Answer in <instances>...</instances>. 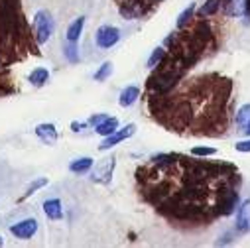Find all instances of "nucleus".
<instances>
[{
	"label": "nucleus",
	"mask_w": 250,
	"mask_h": 248,
	"mask_svg": "<svg viewBox=\"0 0 250 248\" xmlns=\"http://www.w3.org/2000/svg\"><path fill=\"white\" fill-rule=\"evenodd\" d=\"M40 55V43L24 14L22 0H0V63L12 67Z\"/></svg>",
	"instance_id": "obj_4"
},
{
	"label": "nucleus",
	"mask_w": 250,
	"mask_h": 248,
	"mask_svg": "<svg viewBox=\"0 0 250 248\" xmlns=\"http://www.w3.org/2000/svg\"><path fill=\"white\" fill-rule=\"evenodd\" d=\"M34 132H36V136H38L43 144H47V146H53V144L59 140L57 128H55V124H51V122H42V124H38V126L34 128Z\"/></svg>",
	"instance_id": "obj_12"
},
{
	"label": "nucleus",
	"mask_w": 250,
	"mask_h": 248,
	"mask_svg": "<svg viewBox=\"0 0 250 248\" xmlns=\"http://www.w3.org/2000/svg\"><path fill=\"white\" fill-rule=\"evenodd\" d=\"M242 4H244V14L250 16V0H242Z\"/></svg>",
	"instance_id": "obj_33"
},
{
	"label": "nucleus",
	"mask_w": 250,
	"mask_h": 248,
	"mask_svg": "<svg viewBox=\"0 0 250 248\" xmlns=\"http://www.w3.org/2000/svg\"><path fill=\"white\" fill-rule=\"evenodd\" d=\"M32 28H34L36 41H38L40 45H43V43L53 36V30H55V20H53L51 12H49V10H38V12L34 14Z\"/></svg>",
	"instance_id": "obj_6"
},
{
	"label": "nucleus",
	"mask_w": 250,
	"mask_h": 248,
	"mask_svg": "<svg viewBox=\"0 0 250 248\" xmlns=\"http://www.w3.org/2000/svg\"><path fill=\"white\" fill-rule=\"evenodd\" d=\"M16 91H18V85L14 81V75H12V67L0 65V99L10 97Z\"/></svg>",
	"instance_id": "obj_11"
},
{
	"label": "nucleus",
	"mask_w": 250,
	"mask_h": 248,
	"mask_svg": "<svg viewBox=\"0 0 250 248\" xmlns=\"http://www.w3.org/2000/svg\"><path fill=\"white\" fill-rule=\"evenodd\" d=\"M234 120H236L238 126H242V124H244L246 120H250V103H248V104H242V106L236 110Z\"/></svg>",
	"instance_id": "obj_26"
},
{
	"label": "nucleus",
	"mask_w": 250,
	"mask_h": 248,
	"mask_svg": "<svg viewBox=\"0 0 250 248\" xmlns=\"http://www.w3.org/2000/svg\"><path fill=\"white\" fill-rule=\"evenodd\" d=\"M43 213L49 221H59L61 217H63V205H61V201L57 197L53 199H47L43 203Z\"/></svg>",
	"instance_id": "obj_15"
},
{
	"label": "nucleus",
	"mask_w": 250,
	"mask_h": 248,
	"mask_svg": "<svg viewBox=\"0 0 250 248\" xmlns=\"http://www.w3.org/2000/svg\"><path fill=\"white\" fill-rule=\"evenodd\" d=\"M28 81L32 83V87L42 89V87H43V85H47V81H49V71H47L45 67H36V69L30 73Z\"/></svg>",
	"instance_id": "obj_19"
},
{
	"label": "nucleus",
	"mask_w": 250,
	"mask_h": 248,
	"mask_svg": "<svg viewBox=\"0 0 250 248\" xmlns=\"http://www.w3.org/2000/svg\"><path fill=\"white\" fill-rule=\"evenodd\" d=\"M240 130H242V134H244V136H248V138H250V120H246V122L242 124Z\"/></svg>",
	"instance_id": "obj_31"
},
{
	"label": "nucleus",
	"mask_w": 250,
	"mask_h": 248,
	"mask_svg": "<svg viewBox=\"0 0 250 248\" xmlns=\"http://www.w3.org/2000/svg\"><path fill=\"white\" fill-rule=\"evenodd\" d=\"M112 71H114L112 63H110V61H104V63L95 71V81H106L112 75Z\"/></svg>",
	"instance_id": "obj_24"
},
{
	"label": "nucleus",
	"mask_w": 250,
	"mask_h": 248,
	"mask_svg": "<svg viewBox=\"0 0 250 248\" xmlns=\"http://www.w3.org/2000/svg\"><path fill=\"white\" fill-rule=\"evenodd\" d=\"M10 232L20 238V240H30L36 232H38V221L32 217V219H24V221H18L16 225L10 227Z\"/></svg>",
	"instance_id": "obj_10"
},
{
	"label": "nucleus",
	"mask_w": 250,
	"mask_h": 248,
	"mask_svg": "<svg viewBox=\"0 0 250 248\" xmlns=\"http://www.w3.org/2000/svg\"><path fill=\"white\" fill-rule=\"evenodd\" d=\"M232 238H230V232H227L225 236H223V240H217V246H221V244H229Z\"/></svg>",
	"instance_id": "obj_32"
},
{
	"label": "nucleus",
	"mask_w": 250,
	"mask_h": 248,
	"mask_svg": "<svg viewBox=\"0 0 250 248\" xmlns=\"http://www.w3.org/2000/svg\"><path fill=\"white\" fill-rule=\"evenodd\" d=\"M164 55H166V47H164V45L156 47V49L152 51V55L148 57V67H150V69H154V67L160 63V61L164 59Z\"/></svg>",
	"instance_id": "obj_25"
},
{
	"label": "nucleus",
	"mask_w": 250,
	"mask_h": 248,
	"mask_svg": "<svg viewBox=\"0 0 250 248\" xmlns=\"http://www.w3.org/2000/svg\"><path fill=\"white\" fill-rule=\"evenodd\" d=\"M120 40V30L116 26H101L95 34V41L101 49H110Z\"/></svg>",
	"instance_id": "obj_9"
},
{
	"label": "nucleus",
	"mask_w": 250,
	"mask_h": 248,
	"mask_svg": "<svg viewBox=\"0 0 250 248\" xmlns=\"http://www.w3.org/2000/svg\"><path fill=\"white\" fill-rule=\"evenodd\" d=\"M238 234H246L250 232V199L244 201L238 211H236V228H234Z\"/></svg>",
	"instance_id": "obj_13"
},
{
	"label": "nucleus",
	"mask_w": 250,
	"mask_h": 248,
	"mask_svg": "<svg viewBox=\"0 0 250 248\" xmlns=\"http://www.w3.org/2000/svg\"><path fill=\"white\" fill-rule=\"evenodd\" d=\"M83 28H85V16L75 18V20L69 24V28H67V34H65L67 41L77 43V41H79V38H81V34H83Z\"/></svg>",
	"instance_id": "obj_17"
},
{
	"label": "nucleus",
	"mask_w": 250,
	"mask_h": 248,
	"mask_svg": "<svg viewBox=\"0 0 250 248\" xmlns=\"http://www.w3.org/2000/svg\"><path fill=\"white\" fill-rule=\"evenodd\" d=\"M91 167H93V158H89V156L75 158V160H71V164H69V171H71V173H77V175L91 171Z\"/></svg>",
	"instance_id": "obj_18"
},
{
	"label": "nucleus",
	"mask_w": 250,
	"mask_h": 248,
	"mask_svg": "<svg viewBox=\"0 0 250 248\" xmlns=\"http://www.w3.org/2000/svg\"><path fill=\"white\" fill-rule=\"evenodd\" d=\"M114 165H116V156L103 158L95 167H91V179L95 183L108 185L110 179H112V173H114Z\"/></svg>",
	"instance_id": "obj_7"
},
{
	"label": "nucleus",
	"mask_w": 250,
	"mask_h": 248,
	"mask_svg": "<svg viewBox=\"0 0 250 248\" xmlns=\"http://www.w3.org/2000/svg\"><path fill=\"white\" fill-rule=\"evenodd\" d=\"M189 154L199 156V158H211V156H215V154H217V150H215V148H211V146H195V148H191V152H189Z\"/></svg>",
	"instance_id": "obj_27"
},
{
	"label": "nucleus",
	"mask_w": 250,
	"mask_h": 248,
	"mask_svg": "<svg viewBox=\"0 0 250 248\" xmlns=\"http://www.w3.org/2000/svg\"><path fill=\"white\" fill-rule=\"evenodd\" d=\"M134 179L142 201L181 228L209 227L240 205V171L225 160L164 152L142 164Z\"/></svg>",
	"instance_id": "obj_1"
},
{
	"label": "nucleus",
	"mask_w": 250,
	"mask_h": 248,
	"mask_svg": "<svg viewBox=\"0 0 250 248\" xmlns=\"http://www.w3.org/2000/svg\"><path fill=\"white\" fill-rule=\"evenodd\" d=\"M232 89V81L215 71L185 75L167 93L144 97L146 112L169 132L219 138L230 128Z\"/></svg>",
	"instance_id": "obj_2"
},
{
	"label": "nucleus",
	"mask_w": 250,
	"mask_h": 248,
	"mask_svg": "<svg viewBox=\"0 0 250 248\" xmlns=\"http://www.w3.org/2000/svg\"><path fill=\"white\" fill-rule=\"evenodd\" d=\"M104 118H106V114H93V116L87 120V124H89V126H99V124H101Z\"/></svg>",
	"instance_id": "obj_29"
},
{
	"label": "nucleus",
	"mask_w": 250,
	"mask_h": 248,
	"mask_svg": "<svg viewBox=\"0 0 250 248\" xmlns=\"http://www.w3.org/2000/svg\"><path fill=\"white\" fill-rule=\"evenodd\" d=\"M134 134H136V124H134V122H130V124H126L124 128H120V130L112 132L110 136H104V138H103V142L99 144V150H101V152H106V150L114 148L116 144H120V142H124V140L132 138Z\"/></svg>",
	"instance_id": "obj_8"
},
{
	"label": "nucleus",
	"mask_w": 250,
	"mask_h": 248,
	"mask_svg": "<svg viewBox=\"0 0 250 248\" xmlns=\"http://www.w3.org/2000/svg\"><path fill=\"white\" fill-rule=\"evenodd\" d=\"M47 185V177H38V179H34L30 185H28V189L24 191V195H22V201L24 199H28V197H32L38 189H42V187H45Z\"/></svg>",
	"instance_id": "obj_22"
},
{
	"label": "nucleus",
	"mask_w": 250,
	"mask_h": 248,
	"mask_svg": "<svg viewBox=\"0 0 250 248\" xmlns=\"http://www.w3.org/2000/svg\"><path fill=\"white\" fill-rule=\"evenodd\" d=\"M118 130V118L116 116H106L99 126H95V132L99 134V136H110L112 132H116Z\"/></svg>",
	"instance_id": "obj_16"
},
{
	"label": "nucleus",
	"mask_w": 250,
	"mask_h": 248,
	"mask_svg": "<svg viewBox=\"0 0 250 248\" xmlns=\"http://www.w3.org/2000/svg\"><path fill=\"white\" fill-rule=\"evenodd\" d=\"M166 55L152 69L144 97L164 95L173 89L195 65H199L205 57L217 51L219 40L215 28L209 24V18L197 16L181 30L171 32L164 40Z\"/></svg>",
	"instance_id": "obj_3"
},
{
	"label": "nucleus",
	"mask_w": 250,
	"mask_h": 248,
	"mask_svg": "<svg viewBox=\"0 0 250 248\" xmlns=\"http://www.w3.org/2000/svg\"><path fill=\"white\" fill-rule=\"evenodd\" d=\"M195 10H197V6H195V2H191L189 6H187L179 16H177V22H175V26H177V30H181V28H185L187 24H189L193 18H195Z\"/></svg>",
	"instance_id": "obj_21"
},
{
	"label": "nucleus",
	"mask_w": 250,
	"mask_h": 248,
	"mask_svg": "<svg viewBox=\"0 0 250 248\" xmlns=\"http://www.w3.org/2000/svg\"><path fill=\"white\" fill-rule=\"evenodd\" d=\"M164 0H114L118 14L124 20H144L152 16Z\"/></svg>",
	"instance_id": "obj_5"
},
{
	"label": "nucleus",
	"mask_w": 250,
	"mask_h": 248,
	"mask_svg": "<svg viewBox=\"0 0 250 248\" xmlns=\"http://www.w3.org/2000/svg\"><path fill=\"white\" fill-rule=\"evenodd\" d=\"M234 150L236 152H242V154H248L250 152V138L248 140H242V142H236L234 144Z\"/></svg>",
	"instance_id": "obj_28"
},
{
	"label": "nucleus",
	"mask_w": 250,
	"mask_h": 248,
	"mask_svg": "<svg viewBox=\"0 0 250 248\" xmlns=\"http://www.w3.org/2000/svg\"><path fill=\"white\" fill-rule=\"evenodd\" d=\"M87 126H89L87 122H77V120H73V122H71V130H73V132H83Z\"/></svg>",
	"instance_id": "obj_30"
},
{
	"label": "nucleus",
	"mask_w": 250,
	"mask_h": 248,
	"mask_svg": "<svg viewBox=\"0 0 250 248\" xmlns=\"http://www.w3.org/2000/svg\"><path fill=\"white\" fill-rule=\"evenodd\" d=\"M63 55H65V59L69 61V63H79V49H77V43L67 41V43L63 45Z\"/></svg>",
	"instance_id": "obj_23"
},
{
	"label": "nucleus",
	"mask_w": 250,
	"mask_h": 248,
	"mask_svg": "<svg viewBox=\"0 0 250 248\" xmlns=\"http://www.w3.org/2000/svg\"><path fill=\"white\" fill-rule=\"evenodd\" d=\"M138 99H140V87H138V85H128L126 89L120 91L118 104H120L122 108H128V106H132Z\"/></svg>",
	"instance_id": "obj_14"
},
{
	"label": "nucleus",
	"mask_w": 250,
	"mask_h": 248,
	"mask_svg": "<svg viewBox=\"0 0 250 248\" xmlns=\"http://www.w3.org/2000/svg\"><path fill=\"white\" fill-rule=\"evenodd\" d=\"M221 12V0H205V4L199 8V16L203 18H213Z\"/></svg>",
	"instance_id": "obj_20"
}]
</instances>
